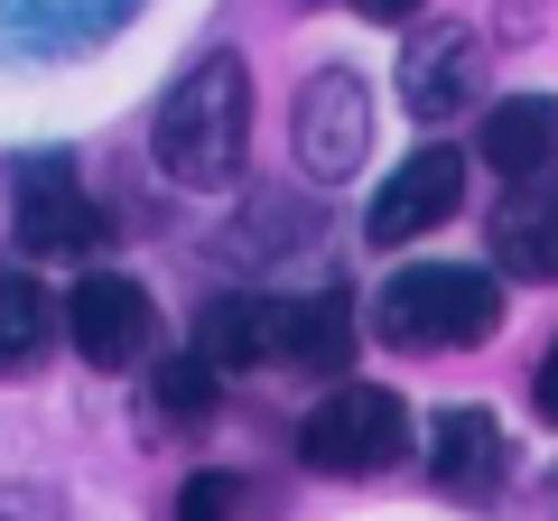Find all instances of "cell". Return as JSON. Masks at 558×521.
Instances as JSON below:
<instances>
[{"instance_id": "obj_11", "label": "cell", "mask_w": 558, "mask_h": 521, "mask_svg": "<svg viewBox=\"0 0 558 521\" xmlns=\"http://www.w3.org/2000/svg\"><path fill=\"white\" fill-rule=\"evenodd\" d=\"M475 149L502 168V178H558V94H512V102H494L484 112V131H475Z\"/></svg>"}, {"instance_id": "obj_5", "label": "cell", "mask_w": 558, "mask_h": 521, "mask_svg": "<svg viewBox=\"0 0 558 521\" xmlns=\"http://www.w3.org/2000/svg\"><path fill=\"white\" fill-rule=\"evenodd\" d=\"M289 149H299V178H317V186L363 178V159H373V94H363V75L317 65L299 84V112H289Z\"/></svg>"}, {"instance_id": "obj_10", "label": "cell", "mask_w": 558, "mask_h": 521, "mask_svg": "<svg viewBox=\"0 0 558 521\" xmlns=\"http://www.w3.org/2000/svg\"><path fill=\"white\" fill-rule=\"evenodd\" d=\"M428 475L457 502H494L502 475H512V447H502L494 410H438V428H428Z\"/></svg>"}, {"instance_id": "obj_15", "label": "cell", "mask_w": 558, "mask_h": 521, "mask_svg": "<svg viewBox=\"0 0 558 521\" xmlns=\"http://www.w3.org/2000/svg\"><path fill=\"white\" fill-rule=\"evenodd\" d=\"M38 354H47V289L20 280V270H0V373H20Z\"/></svg>"}, {"instance_id": "obj_2", "label": "cell", "mask_w": 558, "mask_h": 521, "mask_svg": "<svg viewBox=\"0 0 558 521\" xmlns=\"http://www.w3.org/2000/svg\"><path fill=\"white\" fill-rule=\"evenodd\" d=\"M502 326V280L494 270H465V260H418V270H391L373 299V336L400 344V354H457V344H484Z\"/></svg>"}, {"instance_id": "obj_18", "label": "cell", "mask_w": 558, "mask_h": 521, "mask_svg": "<svg viewBox=\"0 0 558 521\" xmlns=\"http://www.w3.org/2000/svg\"><path fill=\"white\" fill-rule=\"evenodd\" d=\"M531 410H539V420L558 428V344L539 354V373H531Z\"/></svg>"}, {"instance_id": "obj_17", "label": "cell", "mask_w": 558, "mask_h": 521, "mask_svg": "<svg viewBox=\"0 0 558 521\" xmlns=\"http://www.w3.org/2000/svg\"><path fill=\"white\" fill-rule=\"evenodd\" d=\"M233 512H242V475H223V465L178 484V521H233Z\"/></svg>"}, {"instance_id": "obj_13", "label": "cell", "mask_w": 558, "mask_h": 521, "mask_svg": "<svg viewBox=\"0 0 558 521\" xmlns=\"http://www.w3.org/2000/svg\"><path fill=\"white\" fill-rule=\"evenodd\" d=\"M196 363L205 373H252V363H270V299H205V317H196Z\"/></svg>"}, {"instance_id": "obj_19", "label": "cell", "mask_w": 558, "mask_h": 521, "mask_svg": "<svg viewBox=\"0 0 558 521\" xmlns=\"http://www.w3.org/2000/svg\"><path fill=\"white\" fill-rule=\"evenodd\" d=\"M363 20H418V10H428V0H354Z\"/></svg>"}, {"instance_id": "obj_14", "label": "cell", "mask_w": 558, "mask_h": 521, "mask_svg": "<svg viewBox=\"0 0 558 521\" xmlns=\"http://www.w3.org/2000/svg\"><path fill=\"white\" fill-rule=\"evenodd\" d=\"M215 391H223V381L205 373L196 354H168L159 373H149V420H159V428H205V420H215Z\"/></svg>"}, {"instance_id": "obj_8", "label": "cell", "mask_w": 558, "mask_h": 521, "mask_svg": "<svg viewBox=\"0 0 558 521\" xmlns=\"http://www.w3.org/2000/svg\"><path fill=\"white\" fill-rule=\"evenodd\" d=\"M484 38L475 28H457V20H428V28H410V47H400V102H410L418 121H447V112H465V102H484Z\"/></svg>"}, {"instance_id": "obj_7", "label": "cell", "mask_w": 558, "mask_h": 521, "mask_svg": "<svg viewBox=\"0 0 558 521\" xmlns=\"http://www.w3.org/2000/svg\"><path fill=\"white\" fill-rule=\"evenodd\" d=\"M457 205H465V149L428 141V149H410V159L381 178V196H373V215H363V233H373L381 252H400V242L438 233Z\"/></svg>"}, {"instance_id": "obj_1", "label": "cell", "mask_w": 558, "mask_h": 521, "mask_svg": "<svg viewBox=\"0 0 558 521\" xmlns=\"http://www.w3.org/2000/svg\"><path fill=\"white\" fill-rule=\"evenodd\" d=\"M149 149H159V168L178 186H196V196L233 186L242 159H252V65H242L233 47L196 57L178 84H168L159 121H149Z\"/></svg>"}, {"instance_id": "obj_3", "label": "cell", "mask_w": 558, "mask_h": 521, "mask_svg": "<svg viewBox=\"0 0 558 521\" xmlns=\"http://www.w3.org/2000/svg\"><path fill=\"white\" fill-rule=\"evenodd\" d=\"M400 447H410V401L381 381H336L299 420V457L317 475H381V465H400Z\"/></svg>"}, {"instance_id": "obj_9", "label": "cell", "mask_w": 558, "mask_h": 521, "mask_svg": "<svg viewBox=\"0 0 558 521\" xmlns=\"http://www.w3.org/2000/svg\"><path fill=\"white\" fill-rule=\"evenodd\" d=\"M363 326L344 289H317V299H270V363H299V373H336L354 363Z\"/></svg>"}, {"instance_id": "obj_12", "label": "cell", "mask_w": 558, "mask_h": 521, "mask_svg": "<svg viewBox=\"0 0 558 521\" xmlns=\"http://www.w3.org/2000/svg\"><path fill=\"white\" fill-rule=\"evenodd\" d=\"M494 260L512 280H558V178H521L494 205Z\"/></svg>"}, {"instance_id": "obj_6", "label": "cell", "mask_w": 558, "mask_h": 521, "mask_svg": "<svg viewBox=\"0 0 558 521\" xmlns=\"http://www.w3.org/2000/svg\"><path fill=\"white\" fill-rule=\"evenodd\" d=\"M65 336H75V354L94 373H131L159 344V307H149L140 280H121V270H84L75 299H65Z\"/></svg>"}, {"instance_id": "obj_4", "label": "cell", "mask_w": 558, "mask_h": 521, "mask_svg": "<svg viewBox=\"0 0 558 521\" xmlns=\"http://www.w3.org/2000/svg\"><path fill=\"white\" fill-rule=\"evenodd\" d=\"M10 233L38 260H94L112 252V215L84 196L75 159H20L10 168Z\"/></svg>"}, {"instance_id": "obj_16", "label": "cell", "mask_w": 558, "mask_h": 521, "mask_svg": "<svg viewBox=\"0 0 558 521\" xmlns=\"http://www.w3.org/2000/svg\"><path fill=\"white\" fill-rule=\"evenodd\" d=\"M38 38H57V47H84V38H102V28H121L140 10V0H10Z\"/></svg>"}]
</instances>
